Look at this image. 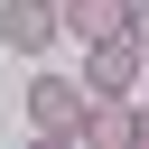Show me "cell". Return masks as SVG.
Returning <instances> with one entry per match:
<instances>
[{
    "mask_svg": "<svg viewBox=\"0 0 149 149\" xmlns=\"http://www.w3.org/2000/svg\"><path fill=\"white\" fill-rule=\"evenodd\" d=\"M140 74H149V47H140L130 28H121V37H84V84H93V93H130Z\"/></svg>",
    "mask_w": 149,
    "mask_h": 149,
    "instance_id": "3957f363",
    "label": "cell"
},
{
    "mask_svg": "<svg viewBox=\"0 0 149 149\" xmlns=\"http://www.w3.org/2000/svg\"><path fill=\"white\" fill-rule=\"evenodd\" d=\"M93 112V84L84 74H28V130L37 140H74Z\"/></svg>",
    "mask_w": 149,
    "mask_h": 149,
    "instance_id": "6da1fadb",
    "label": "cell"
},
{
    "mask_svg": "<svg viewBox=\"0 0 149 149\" xmlns=\"http://www.w3.org/2000/svg\"><path fill=\"white\" fill-rule=\"evenodd\" d=\"M140 140H149V102H130V93H93L74 149H140Z\"/></svg>",
    "mask_w": 149,
    "mask_h": 149,
    "instance_id": "7a4b0ae2",
    "label": "cell"
},
{
    "mask_svg": "<svg viewBox=\"0 0 149 149\" xmlns=\"http://www.w3.org/2000/svg\"><path fill=\"white\" fill-rule=\"evenodd\" d=\"M130 37H140V47H149V0H130Z\"/></svg>",
    "mask_w": 149,
    "mask_h": 149,
    "instance_id": "8992f818",
    "label": "cell"
},
{
    "mask_svg": "<svg viewBox=\"0 0 149 149\" xmlns=\"http://www.w3.org/2000/svg\"><path fill=\"white\" fill-rule=\"evenodd\" d=\"M0 37H9V56H47L65 37V0H0Z\"/></svg>",
    "mask_w": 149,
    "mask_h": 149,
    "instance_id": "277c9868",
    "label": "cell"
},
{
    "mask_svg": "<svg viewBox=\"0 0 149 149\" xmlns=\"http://www.w3.org/2000/svg\"><path fill=\"white\" fill-rule=\"evenodd\" d=\"M140 84H149V74H140Z\"/></svg>",
    "mask_w": 149,
    "mask_h": 149,
    "instance_id": "52a82bcc",
    "label": "cell"
},
{
    "mask_svg": "<svg viewBox=\"0 0 149 149\" xmlns=\"http://www.w3.org/2000/svg\"><path fill=\"white\" fill-rule=\"evenodd\" d=\"M130 0H65V37H121Z\"/></svg>",
    "mask_w": 149,
    "mask_h": 149,
    "instance_id": "5b68a950",
    "label": "cell"
}]
</instances>
